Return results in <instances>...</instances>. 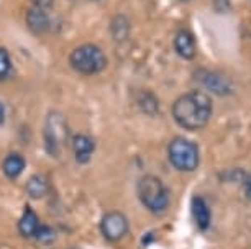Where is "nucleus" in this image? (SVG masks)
<instances>
[{
	"label": "nucleus",
	"instance_id": "1",
	"mask_svg": "<svg viewBox=\"0 0 251 249\" xmlns=\"http://www.w3.org/2000/svg\"><path fill=\"white\" fill-rule=\"evenodd\" d=\"M212 98L202 91H191L174 102L173 116L184 130L196 131L203 128L212 116Z\"/></svg>",
	"mask_w": 251,
	"mask_h": 249
},
{
	"label": "nucleus",
	"instance_id": "2",
	"mask_svg": "<svg viewBox=\"0 0 251 249\" xmlns=\"http://www.w3.org/2000/svg\"><path fill=\"white\" fill-rule=\"evenodd\" d=\"M69 63L77 72L84 74V76H94L105 69L107 56L96 45H82L71 53Z\"/></svg>",
	"mask_w": 251,
	"mask_h": 249
},
{
	"label": "nucleus",
	"instance_id": "3",
	"mask_svg": "<svg viewBox=\"0 0 251 249\" xmlns=\"http://www.w3.org/2000/svg\"><path fill=\"white\" fill-rule=\"evenodd\" d=\"M136 192H138V199L141 204L150 211H153V213H161L163 210H166V206L169 204L168 189L154 176L141 177L138 187H136Z\"/></svg>",
	"mask_w": 251,
	"mask_h": 249
},
{
	"label": "nucleus",
	"instance_id": "4",
	"mask_svg": "<svg viewBox=\"0 0 251 249\" xmlns=\"http://www.w3.org/2000/svg\"><path fill=\"white\" fill-rule=\"evenodd\" d=\"M168 156L169 161L177 171L182 172H192L199 167L201 161V154L199 148L194 141H189L182 136L174 138L168 146Z\"/></svg>",
	"mask_w": 251,
	"mask_h": 249
},
{
	"label": "nucleus",
	"instance_id": "5",
	"mask_svg": "<svg viewBox=\"0 0 251 249\" xmlns=\"http://www.w3.org/2000/svg\"><path fill=\"white\" fill-rule=\"evenodd\" d=\"M43 138H45L46 151L53 158L61 156L66 141L69 138V130H68V123H66L64 116L61 115L59 112H51L48 115V118L45 121Z\"/></svg>",
	"mask_w": 251,
	"mask_h": 249
},
{
	"label": "nucleus",
	"instance_id": "6",
	"mask_svg": "<svg viewBox=\"0 0 251 249\" xmlns=\"http://www.w3.org/2000/svg\"><path fill=\"white\" fill-rule=\"evenodd\" d=\"M100 231L110 243H117L128 233V220L122 211H108L102 217Z\"/></svg>",
	"mask_w": 251,
	"mask_h": 249
},
{
	"label": "nucleus",
	"instance_id": "7",
	"mask_svg": "<svg viewBox=\"0 0 251 249\" xmlns=\"http://www.w3.org/2000/svg\"><path fill=\"white\" fill-rule=\"evenodd\" d=\"M196 81L202 84L207 91L217 93V95H228L231 92V82L220 72L199 69L196 72Z\"/></svg>",
	"mask_w": 251,
	"mask_h": 249
},
{
	"label": "nucleus",
	"instance_id": "8",
	"mask_svg": "<svg viewBox=\"0 0 251 249\" xmlns=\"http://www.w3.org/2000/svg\"><path fill=\"white\" fill-rule=\"evenodd\" d=\"M94 149H96V141L87 135H74L73 136V151L74 158L79 164H87L91 161Z\"/></svg>",
	"mask_w": 251,
	"mask_h": 249
},
{
	"label": "nucleus",
	"instance_id": "9",
	"mask_svg": "<svg viewBox=\"0 0 251 249\" xmlns=\"http://www.w3.org/2000/svg\"><path fill=\"white\" fill-rule=\"evenodd\" d=\"M174 49L176 53L184 59H194L197 53L196 40H194L192 33L187 30H179L174 36Z\"/></svg>",
	"mask_w": 251,
	"mask_h": 249
},
{
	"label": "nucleus",
	"instance_id": "10",
	"mask_svg": "<svg viewBox=\"0 0 251 249\" xmlns=\"http://www.w3.org/2000/svg\"><path fill=\"white\" fill-rule=\"evenodd\" d=\"M26 25L28 28L36 33V35H41V33H46L50 30V17L46 15L45 8H38L33 7L26 12Z\"/></svg>",
	"mask_w": 251,
	"mask_h": 249
},
{
	"label": "nucleus",
	"instance_id": "11",
	"mask_svg": "<svg viewBox=\"0 0 251 249\" xmlns=\"http://www.w3.org/2000/svg\"><path fill=\"white\" fill-rule=\"evenodd\" d=\"M40 220H38L36 213L33 211L30 206H26L23 211L20 222H18V231L23 238H35L38 229H40Z\"/></svg>",
	"mask_w": 251,
	"mask_h": 249
},
{
	"label": "nucleus",
	"instance_id": "12",
	"mask_svg": "<svg viewBox=\"0 0 251 249\" xmlns=\"http://www.w3.org/2000/svg\"><path fill=\"white\" fill-rule=\"evenodd\" d=\"M191 208H192L194 222H196L199 229L205 231V229L208 228V225H210V210H208L205 200H203L202 197H194Z\"/></svg>",
	"mask_w": 251,
	"mask_h": 249
},
{
	"label": "nucleus",
	"instance_id": "13",
	"mask_svg": "<svg viewBox=\"0 0 251 249\" xmlns=\"http://www.w3.org/2000/svg\"><path fill=\"white\" fill-rule=\"evenodd\" d=\"M25 169V158L20 154H8L2 162V171L8 179H17Z\"/></svg>",
	"mask_w": 251,
	"mask_h": 249
},
{
	"label": "nucleus",
	"instance_id": "14",
	"mask_svg": "<svg viewBox=\"0 0 251 249\" xmlns=\"http://www.w3.org/2000/svg\"><path fill=\"white\" fill-rule=\"evenodd\" d=\"M25 190H26V195L33 200L43 199L46 195V192H48V181H46L43 176H33L28 179Z\"/></svg>",
	"mask_w": 251,
	"mask_h": 249
},
{
	"label": "nucleus",
	"instance_id": "15",
	"mask_svg": "<svg viewBox=\"0 0 251 249\" xmlns=\"http://www.w3.org/2000/svg\"><path fill=\"white\" fill-rule=\"evenodd\" d=\"M110 30H112V35L113 38L122 41L128 36V31H130V26H128V22H126L125 17H117L115 20L112 22L110 25Z\"/></svg>",
	"mask_w": 251,
	"mask_h": 249
},
{
	"label": "nucleus",
	"instance_id": "16",
	"mask_svg": "<svg viewBox=\"0 0 251 249\" xmlns=\"http://www.w3.org/2000/svg\"><path fill=\"white\" fill-rule=\"evenodd\" d=\"M12 74V61L7 49L0 48V81H5Z\"/></svg>",
	"mask_w": 251,
	"mask_h": 249
},
{
	"label": "nucleus",
	"instance_id": "17",
	"mask_svg": "<svg viewBox=\"0 0 251 249\" xmlns=\"http://www.w3.org/2000/svg\"><path fill=\"white\" fill-rule=\"evenodd\" d=\"M33 3H35V7H38V8H48V7H51L53 5V2L54 0H31Z\"/></svg>",
	"mask_w": 251,
	"mask_h": 249
},
{
	"label": "nucleus",
	"instance_id": "18",
	"mask_svg": "<svg viewBox=\"0 0 251 249\" xmlns=\"http://www.w3.org/2000/svg\"><path fill=\"white\" fill-rule=\"evenodd\" d=\"M245 192H246V197L251 200V177H248L245 182Z\"/></svg>",
	"mask_w": 251,
	"mask_h": 249
},
{
	"label": "nucleus",
	"instance_id": "19",
	"mask_svg": "<svg viewBox=\"0 0 251 249\" xmlns=\"http://www.w3.org/2000/svg\"><path fill=\"white\" fill-rule=\"evenodd\" d=\"M3 120H5V107L0 103V125L3 123Z\"/></svg>",
	"mask_w": 251,
	"mask_h": 249
}]
</instances>
